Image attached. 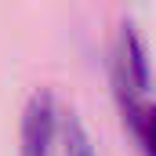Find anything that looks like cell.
<instances>
[{"label": "cell", "mask_w": 156, "mask_h": 156, "mask_svg": "<svg viewBox=\"0 0 156 156\" xmlns=\"http://www.w3.org/2000/svg\"><path fill=\"white\" fill-rule=\"evenodd\" d=\"M55 131H58V109H55V94L37 91L22 113V156H51L55 145Z\"/></svg>", "instance_id": "6da1fadb"}, {"label": "cell", "mask_w": 156, "mask_h": 156, "mask_svg": "<svg viewBox=\"0 0 156 156\" xmlns=\"http://www.w3.org/2000/svg\"><path fill=\"white\" fill-rule=\"evenodd\" d=\"M116 80L120 87L134 98L149 87V62H145V47L131 26H123V40H120V62H116Z\"/></svg>", "instance_id": "7a4b0ae2"}, {"label": "cell", "mask_w": 156, "mask_h": 156, "mask_svg": "<svg viewBox=\"0 0 156 156\" xmlns=\"http://www.w3.org/2000/svg\"><path fill=\"white\" fill-rule=\"evenodd\" d=\"M62 149H66V156H98L87 127L76 116H66V123H62Z\"/></svg>", "instance_id": "3957f363"}, {"label": "cell", "mask_w": 156, "mask_h": 156, "mask_svg": "<svg viewBox=\"0 0 156 156\" xmlns=\"http://www.w3.org/2000/svg\"><path fill=\"white\" fill-rule=\"evenodd\" d=\"M134 131L145 145V156H156V109H134Z\"/></svg>", "instance_id": "277c9868"}]
</instances>
